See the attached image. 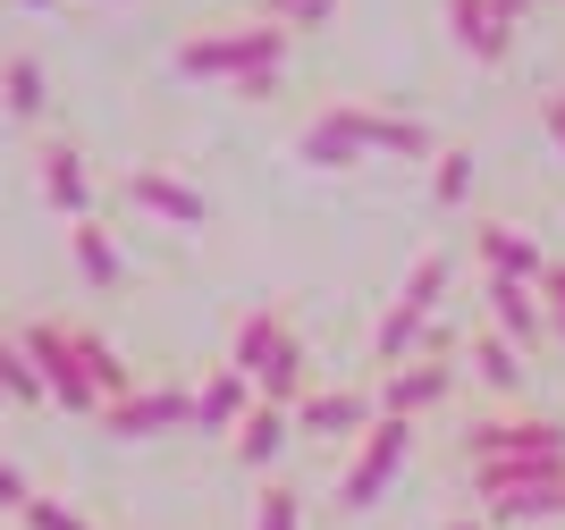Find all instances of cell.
I'll list each match as a JSON object with an SVG mask.
<instances>
[{"mask_svg": "<svg viewBox=\"0 0 565 530\" xmlns=\"http://www.w3.org/2000/svg\"><path fill=\"white\" fill-rule=\"evenodd\" d=\"M465 463H507V455H565V421L548 413H481L472 430H456Z\"/></svg>", "mask_w": 565, "mask_h": 530, "instance_id": "obj_4", "label": "cell"}, {"mask_svg": "<svg viewBox=\"0 0 565 530\" xmlns=\"http://www.w3.org/2000/svg\"><path fill=\"white\" fill-rule=\"evenodd\" d=\"M481 312H490V328L507 337V346H541L548 337V303H541V286H515V278H481Z\"/></svg>", "mask_w": 565, "mask_h": 530, "instance_id": "obj_10", "label": "cell"}, {"mask_svg": "<svg viewBox=\"0 0 565 530\" xmlns=\"http://www.w3.org/2000/svg\"><path fill=\"white\" fill-rule=\"evenodd\" d=\"M296 161H312V169L372 161V143H363V101H321V110L305 118V136H296Z\"/></svg>", "mask_w": 565, "mask_h": 530, "instance_id": "obj_6", "label": "cell"}, {"mask_svg": "<svg viewBox=\"0 0 565 530\" xmlns=\"http://www.w3.org/2000/svg\"><path fill=\"white\" fill-rule=\"evenodd\" d=\"M472 261H481V278H515V286H541L548 278V253L515 219H481V228H472Z\"/></svg>", "mask_w": 565, "mask_h": 530, "instance_id": "obj_9", "label": "cell"}, {"mask_svg": "<svg viewBox=\"0 0 565 530\" xmlns=\"http://www.w3.org/2000/svg\"><path fill=\"white\" fill-rule=\"evenodd\" d=\"M456 354H465V370H472V379H481V388L498 396V404H515V396H523V379H532V370H523V346H507V337H498L490 321L472 328V337H465Z\"/></svg>", "mask_w": 565, "mask_h": 530, "instance_id": "obj_14", "label": "cell"}, {"mask_svg": "<svg viewBox=\"0 0 565 530\" xmlns=\"http://www.w3.org/2000/svg\"><path fill=\"white\" fill-rule=\"evenodd\" d=\"M127 194H136L152 219H169V228H212V194L186 177H169V169H136L127 177Z\"/></svg>", "mask_w": 565, "mask_h": 530, "instance_id": "obj_12", "label": "cell"}, {"mask_svg": "<svg viewBox=\"0 0 565 530\" xmlns=\"http://www.w3.org/2000/svg\"><path fill=\"white\" fill-rule=\"evenodd\" d=\"M287 337V312L279 303H254V312H245V321H236V346H228V370H245V379H254L262 363H270V346H279Z\"/></svg>", "mask_w": 565, "mask_h": 530, "instance_id": "obj_22", "label": "cell"}, {"mask_svg": "<svg viewBox=\"0 0 565 530\" xmlns=\"http://www.w3.org/2000/svg\"><path fill=\"white\" fill-rule=\"evenodd\" d=\"M541 127H548V143H557V161H565V85L541 93Z\"/></svg>", "mask_w": 565, "mask_h": 530, "instance_id": "obj_32", "label": "cell"}, {"mask_svg": "<svg viewBox=\"0 0 565 530\" xmlns=\"http://www.w3.org/2000/svg\"><path fill=\"white\" fill-rule=\"evenodd\" d=\"M18 522H25V530H94V522H85L76 506H60V497H34V506H25Z\"/></svg>", "mask_w": 565, "mask_h": 530, "instance_id": "obj_30", "label": "cell"}, {"mask_svg": "<svg viewBox=\"0 0 565 530\" xmlns=\"http://www.w3.org/2000/svg\"><path fill=\"white\" fill-rule=\"evenodd\" d=\"M76 354H85V370H94V388H102V404H118V396H136V363L102 337V328H85L76 321Z\"/></svg>", "mask_w": 565, "mask_h": 530, "instance_id": "obj_24", "label": "cell"}, {"mask_svg": "<svg viewBox=\"0 0 565 530\" xmlns=\"http://www.w3.org/2000/svg\"><path fill=\"white\" fill-rule=\"evenodd\" d=\"M110 439H169V430H194V396L186 388H136L102 413Z\"/></svg>", "mask_w": 565, "mask_h": 530, "instance_id": "obj_7", "label": "cell"}, {"mask_svg": "<svg viewBox=\"0 0 565 530\" xmlns=\"http://www.w3.org/2000/svg\"><path fill=\"white\" fill-rule=\"evenodd\" d=\"M448 286H456V253H448V245H430V253L414 261V270H405L397 303H405V312H423V321H430V312L448 303Z\"/></svg>", "mask_w": 565, "mask_h": 530, "instance_id": "obj_23", "label": "cell"}, {"mask_svg": "<svg viewBox=\"0 0 565 530\" xmlns=\"http://www.w3.org/2000/svg\"><path fill=\"white\" fill-rule=\"evenodd\" d=\"M18 9H60V0H18Z\"/></svg>", "mask_w": 565, "mask_h": 530, "instance_id": "obj_37", "label": "cell"}, {"mask_svg": "<svg viewBox=\"0 0 565 530\" xmlns=\"http://www.w3.org/2000/svg\"><path fill=\"white\" fill-rule=\"evenodd\" d=\"M9 354H18V337H0V396H9Z\"/></svg>", "mask_w": 565, "mask_h": 530, "instance_id": "obj_35", "label": "cell"}, {"mask_svg": "<svg viewBox=\"0 0 565 530\" xmlns=\"http://www.w3.org/2000/svg\"><path fill=\"white\" fill-rule=\"evenodd\" d=\"M254 396H262V404H287V413L312 396V354H305V337H296V328H287L279 346H270V363L254 370Z\"/></svg>", "mask_w": 565, "mask_h": 530, "instance_id": "obj_17", "label": "cell"}, {"mask_svg": "<svg viewBox=\"0 0 565 530\" xmlns=\"http://www.w3.org/2000/svg\"><path fill=\"white\" fill-rule=\"evenodd\" d=\"M472 185H481V161H472L465 143H448V152L430 161V203H439V210H465Z\"/></svg>", "mask_w": 565, "mask_h": 530, "instance_id": "obj_27", "label": "cell"}, {"mask_svg": "<svg viewBox=\"0 0 565 530\" xmlns=\"http://www.w3.org/2000/svg\"><path fill=\"white\" fill-rule=\"evenodd\" d=\"M18 346H25V363L43 370V396L60 404V413H85V421L110 413L102 388H94V370H85V354H76V321H25Z\"/></svg>", "mask_w": 565, "mask_h": 530, "instance_id": "obj_2", "label": "cell"}, {"mask_svg": "<svg viewBox=\"0 0 565 530\" xmlns=\"http://www.w3.org/2000/svg\"><path fill=\"white\" fill-rule=\"evenodd\" d=\"M481 522L490 530H507V522H565V480L557 488H523V497H490Z\"/></svg>", "mask_w": 565, "mask_h": 530, "instance_id": "obj_26", "label": "cell"}, {"mask_svg": "<svg viewBox=\"0 0 565 530\" xmlns=\"http://www.w3.org/2000/svg\"><path fill=\"white\" fill-rule=\"evenodd\" d=\"M68 253H76V270H85V286H102V295L127 278V253L110 245V228H102V219H76V228H68Z\"/></svg>", "mask_w": 565, "mask_h": 530, "instance_id": "obj_21", "label": "cell"}, {"mask_svg": "<svg viewBox=\"0 0 565 530\" xmlns=\"http://www.w3.org/2000/svg\"><path fill=\"white\" fill-rule=\"evenodd\" d=\"M448 530H490V522H481V513H456V522Z\"/></svg>", "mask_w": 565, "mask_h": 530, "instance_id": "obj_36", "label": "cell"}, {"mask_svg": "<svg viewBox=\"0 0 565 530\" xmlns=\"http://www.w3.org/2000/svg\"><path fill=\"white\" fill-rule=\"evenodd\" d=\"M405 455H414V421H388V413H380V421H372V439L354 446L347 472H338V513H372L380 497L397 488Z\"/></svg>", "mask_w": 565, "mask_h": 530, "instance_id": "obj_3", "label": "cell"}, {"mask_svg": "<svg viewBox=\"0 0 565 530\" xmlns=\"http://www.w3.org/2000/svg\"><path fill=\"white\" fill-rule=\"evenodd\" d=\"M287 25L254 18V25H203L178 43V76H220V85H245V76H279L287 68Z\"/></svg>", "mask_w": 565, "mask_h": 530, "instance_id": "obj_1", "label": "cell"}, {"mask_svg": "<svg viewBox=\"0 0 565 530\" xmlns=\"http://www.w3.org/2000/svg\"><path fill=\"white\" fill-rule=\"evenodd\" d=\"M0 110L18 118V127H34V118L51 110V76H43L34 51H9V60H0Z\"/></svg>", "mask_w": 565, "mask_h": 530, "instance_id": "obj_19", "label": "cell"}, {"mask_svg": "<svg viewBox=\"0 0 565 530\" xmlns=\"http://www.w3.org/2000/svg\"><path fill=\"white\" fill-rule=\"evenodd\" d=\"M456 379H465V363H448V354H414V363H397V370H380V413L388 421H423V413H439L456 396Z\"/></svg>", "mask_w": 565, "mask_h": 530, "instance_id": "obj_5", "label": "cell"}, {"mask_svg": "<svg viewBox=\"0 0 565 530\" xmlns=\"http://www.w3.org/2000/svg\"><path fill=\"white\" fill-rule=\"evenodd\" d=\"M439 18H448V34L481 60V68H507V60H515V25L498 18L490 0H439Z\"/></svg>", "mask_w": 565, "mask_h": 530, "instance_id": "obj_11", "label": "cell"}, {"mask_svg": "<svg viewBox=\"0 0 565 530\" xmlns=\"http://www.w3.org/2000/svg\"><path fill=\"white\" fill-rule=\"evenodd\" d=\"M262 18L287 25V34H321V25L338 18V0H262Z\"/></svg>", "mask_w": 565, "mask_h": 530, "instance_id": "obj_29", "label": "cell"}, {"mask_svg": "<svg viewBox=\"0 0 565 530\" xmlns=\"http://www.w3.org/2000/svg\"><path fill=\"white\" fill-rule=\"evenodd\" d=\"M25 506H34V480H25L18 463L0 455V513H25Z\"/></svg>", "mask_w": 565, "mask_h": 530, "instance_id": "obj_31", "label": "cell"}, {"mask_svg": "<svg viewBox=\"0 0 565 530\" xmlns=\"http://www.w3.org/2000/svg\"><path fill=\"white\" fill-rule=\"evenodd\" d=\"M465 472H472V506H490V497H523V488H557L565 455H507V463H465Z\"/></svg>", "mask_w": 565, "mask_h": 530, "instance_id": "obj_15", "label": "cell"}, {"mask_svg": "<svg viewBox=\"0 0 565 530\" xmlns=\"http://www.w3.org/2000/svg\"><path fill=\"white\" fill-rule=\"evenodd\" d=\"M541 303H548V321H565V261H548V278H541Z\"/></svg>", "mask_w": 565, "mask_h": 530, "instance_id": "obj_33", "label": "cell"}, {"mask_svg": "<svg viewBox=\"0 0 565 530\" xmlns=\"http://www.w3.org/2000/svg\"><path fill=\"white\" fill-rule=\"evenodd\" d=\"M262 396H254V379H245V370H228L220 363L212 379H203V388H194V430H203V439H236V430H245V413H254Z\"/></svg>", "mask_w": 565, "mask_h": 530, "instance_id": "obj_13", "label": "cell"}, {"mask_svg": "<svg viewBox=\"0 0 565 530\" xmlns=\"http://www.w3.org/2000/svg\"><path fill=\"white\" fill-rule=\"evenodd\" d=\"M43 203L68 219H94V169L76 143H43Z\"/></svg>", "mask_w": 565, "mask_h": 530, "instance_id": "obj_16", "label": "cell"}, {"mask_svg": "<svg viewBox=\"0 0 565 530\" xmlns=\"http://www.w3.org/2000/svg\"><path fill=\"white\" fill-rule=\"evenodd\" d=\"M372 421H380V396L372 388H312L305 404H296V430L305 439H372Z\"/></svg>", "mask_w": 565, "mask_h": 530, "instance_id": "obj_8", "label": "cell"}, {"mask_svg": "<svg viewBox=\"0 0 565 530\" xmlns=\"http://www.w3.org/2000/svg\"><path fill=\"white\" fill-rule=\"evenodd\" d=\"M287 430H296V413H287V404H254V413H245V430H236V463H245V472H270V463H279V446H287Z\"/></svg>", "mask_w": 565, "mask_h": 530, "instance_id": "obj_20", "label": "cell"}, {"mask_svg": "<svg viewBox=\"0 0 565 530\" xmlns=\"http://www.w3.org/2000/svg\"><path fill=\"white\" fill-rule=\"evenodd\" d=\"M254 530H305V497H296L287 480H270L254 497Z\"/></svg>", "mask_w": 565, "mask_h": 530, "instance_id": "obj_28", "label": "cell"}, {"mask_svg": "<svg viewBox=\"0 0 565 530\" xmlns=\"http://www.w3.org/2000/svg\"><path fill=\"white\" fill-rule=\"evenodd\" d=\"M363 143L388 152V161H439V152H448L423 118H397V110H363Z\"/></svg>", "mask_w": 565, "mask_h": 530, "instance_id": "obj_18", "label": "cell"}, {"mask_svg": "<svg viewBox=\"0 0 565 530\" xmlns=\"http://www.w3.org/2000/svg\"><path fill=\"white\" fill-rule=\"evenodd\" d=\"M423 337H430V321H423V312L388 303V312H380V328H372V363H380V370L414 363V346H423Z\"/></svg>", "mask_w": 565, "mask_h": 530, "instance_id": "obj_25", "label": "cell"}, {"mask_svg": "<svg viewBox=\"0 0 565 530\" xmlns=\"http://www.w3.org/2000/svg\"><path fill=\"white\" fill-rule=\"evenodd\" d=\"M490 9H498V18H507V25H523V18H532V9H541V0H490Z\"/></svg>", "mask_w": 565, "mask_h": 530, "instance_id": "obj_34", "label": "cell"}]
</instances>
